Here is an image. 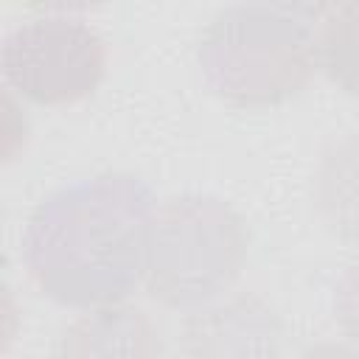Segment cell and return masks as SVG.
<instances>
[{
    "label": "cell",
    "mask_w": 359,
    "mask_h": 359,
    "mask_svg": "<svg viewBox=\"0 0 359 359\" xmlns=\"http://www.w3.org/2000/svg\"><path fill=\"white\" fill-rule=\"evenodd\" d=\"M151 185L121 168L73 177L36 199L22 233L31 283L73 311L132 300L143 286Z\"/></svg>",
    "instance_id": "1"
},
{
    "label": "cell",
    "mask_w": 359,
    "mask_h": 359,
    "mask_svg": "<svg viewBox=\"0 0 359 359\" xmlns=\"http://www.w3.org/2000/svg\"><path fill=\"white\" fill-rule=\"evenodd\" d=\"M323 3H230L196 36V67L208 90L236 109H272L317 73Z\"/></svg>",
    "instance_id": "2"
},
{
    "label": "cell",
    "mask_w": 359,
    "mask_h": 359,
    "mask_svg": "<svg viewBox=\"0 0 359 359\" xmlns=\"http://www.w3.org/2000/svg\"><path fill=\"white\" fill-rule=\"evenodd\" d=\"M250 258L247 219L222 196L177 194L157 202L143 258V292L182 314L233 292Z\"/></svg>",
    "instance_id": "3"
},
{
    "label": "cell",
    "mask_w": 359,
    "mask_h": 359,
    "mask_svg": "<svg viewBox=\"0 0 359 359\" xmlns=\"http://www.w3.org/2000/svg\"><path fill=\"white\" fill-rule=\"evenodd\" d=\"M107 39L81 14L45 8L17 22L0 50L3 87L25 104L65 107L95 93L107 73Z\"/></svg>",
    "instance_id": "4"
},
{
    "label": "cell",
    "mask_w": 359,
    "mask_h": 359,
    "mask_svg": "<svg viewBox=\"0 0 359 359\" xmlns=\"http://www.w3.org/2000/svg\"><path fill=\"white\" fill-rule=\"evenodd\" d=\"M283 320L255 292H227L185 314L182 359H280Z\"/></svg>",
    "instance_id": "5"
},
{
    "label": "cell",
    "mask_w": 359,
    "mask_h": 359,
    "mask_svg": "<svg viewBox=\"0 0 359 359\" xmlns=\"http://www.w3.org/2000/svg\"><path fill=\"white\" fill-rule=\"evenodd\" d=\"M53 359H163V337L132 300L73 311L56 337Z\"/></svg>",
    "instance_id": "6"
},
{
    "label": "cell",
    "mask_w": 359,
    "mask_h": 359,
    "mask_svg": "<svg viewBox=\"0 0 359 359\" xmlns=\"http://www.w3.org/2000/svg\"><path fill=\"white\" fill-rule=\"evenodd\" d=\"M314 208L325 230L359 250V129L334 137L311 177Z\"/></svg>",
    "instance_id": "7"
},
{
    "label": "cell",
    "mask_w": 359,
    "mask_h": 359,
    "mask_svg": "<svg viewBox=\"0 0 359 359\" xmlns=\"http://www.w3.org/2000/svg\"><path fill=\"white\" fill-rule=\"evenodd\" d=\"M317 70L337 90L359 98V0L323 3L317 25Z\"/></svg>",
    "instance_id": "8"
},
{
    "label": "cell",
    "mask_w": 359,
    "mask_h": 359,
    "mask_svg": "<svg viewBox=\"0 0 359 359\" xmlns=\"http://www.w3.org/2000/svg\"><path fill=\"white\" fill-rule=\"evenodd\" d=\"M334 317L342 331V339L359 348V261L351 264L334 292Z\"/></svg>",
    "instance_id": "9"
},
{
    "label": "cell",
    "mask_w": 359,
    "mask_h": 359,
    "mask_svg": "<svg viewBox=\"0 0 359 359\" xmlns=\"http://www.w3.org/2000/svg\"><path fill=\"white\" fill-rule=\"evenodd\" d=\"M25 101L17 98L11 90L3 87V157L11 160L20 146H25L28 137V118H25Z\"/></svg>",
    "instance_id": "10"
},
{
    "label": "cell",
    "mask_w": 359,
    "mask_h": 359,
    "mask_svg": "<svg viewBox=\"0 0 359 359\" xmlns=\"http://www.w3.org/2000/svg\"><path fill=\"white\" fill-rule=\"evenodd\" d=\"M292 359H359V348H353L345 339H323V342H311L306 348H300Z\"/></svg>",
    "instance_id": "11"
}]
</instances>
